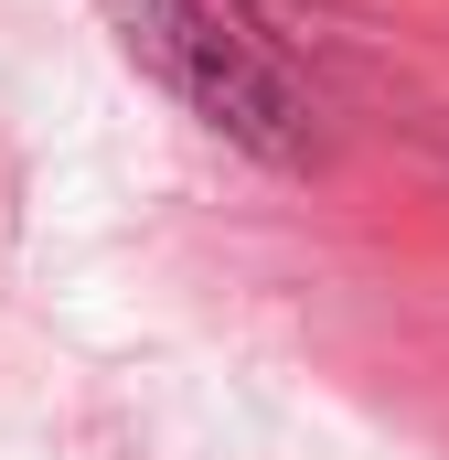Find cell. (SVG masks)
I'll return each mask as SVG.
<instances>
[{
	"instance_id": "6da1fadb",
	"label": "cell",
	"mask_w": 449,
	"mask_h": 460,
	"mask_svg": "<svg viewBox=\"0 0 449 460\" xmlns=\"http://www.w3.org/2000/svg\"><path fill=\"white\" fill-rule=\"evenodd\" d=\"M108 11V32L128 43V65L150 75V86H172L182 108L224 128L235 150H257V161H278V172H300L321 139H311V86L246 32V22H224L215 0H97Z\"/></svg>"
},
{
	"instance_id": "7a4b0ae2",
	"label": "cell",
	"mask_w": 449,
	"mask_h": 460,
	"mask_svg": "<svg viewBox=\"0 0 449 460\" xmlns=\"http://www.w3.org/2000/svg\"><path fill=\"white\" fill-rule=\"evenodd\" d=\"M224 22H246L278 65H321L332 54V22H321V0H215Z\"/></svg>"
}]
</instances>
